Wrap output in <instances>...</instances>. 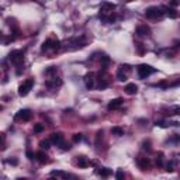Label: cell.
Here are the masks:
<instances>
[{
  "instance_id": "1",
  "label": "cell",
  "mask_w": 180,
  "mask_h": 180,
  "mask_svg": "<svg viewBox=\"0 0 180 180\" xmlns=\"http://www.w3.org/2000/svg\"><path fill=\"white\" fill-rule=\"evenodd\" d=\"M165 9H162V7H158V6H151L148 7L147 10H145V17L147 19H151V20H156V19H162L163 17V14H165V11H163Z\"/></svg>"
},
{
  "instance_id": "2",
  "label": "cell",
  "mask_w": 180,
  "mask_h": 180,
  "mask_svg": "<svg viewBox=\"0 0 180 180\" xmlns=\"http://www.w3.org/2000/svg\"><path fill=\"white\" fill-rule=\"evenodd\" d=\"M9 61L14 65H21L24 62V52L20 51V49H15V51H11L9 54Z\"/></svg>"
},
{
  "instance_id": "3",
  "label": "cell",
  "mask_w": 180,
  "mask_h": 180,
  "mask_svg": "<svg viewBox=\"0 0 180 180\" xmlns=\"http://www.w3.org/2000/svg\"><path fill=\"white\" fill-rule=\"evenodd\" d=\"M138 72V76H139V79H147L148 76H151V75L155 72V69H153L152 66H149V65H139L137 69Z\"/></svg>"
},
{
  "instance_id": "4",
  "label": "cell",
  "mask_w": 180,
  "mask_h": 180,
  "mask_svg": "<svg viewBox=\"0 0 180 180\" xmlns=\"http://www.w3.org/2000/svg\"><path fill=\"white\" fill-rule=\"evenodd\" d=\"M33 86H34V79H33V77H30V79H27L25 82H23L21 85H20V87H19V94L21 96V97L27 96L28 93H30V90L33 89Z\"/></svg>"
},
{
  "instance_id": "5",
  "label": "cell",
  "mask_w": 180,
  "mask_h": 180,
  "mask_svg": "<svg viewBox=\"0 0 180 180\" xmlns=\"http://www.w3.org/2000/svg\"><path fill=\"white\" fill-rule=\"evenodd\" d=\"M131 72V68L128 65H120L118 69H117V79L120 82H125L128 79V73Z\"/></svg>"
},
{
  "instance_id": "6",
  "label": "cell",
  "mask_w": 180,
  "mask_h": 180,
  "mask_svg": "<svg viewBox=\"0 0 180 180\" xmlns=\"http://www.w3.org/2000/svg\"><path fill=\"white\" fill-rule=\"evenodd\" d=\"M31 117H33L31 110H28V108H23V110H20L19 113L14 116V120L15 121H30Z\"/></svg>"
},
{
  "instance_id": "7",
  "label": "cell",
  "mask_w": 180,
  "mask_h": 180,
  "mask_svg": "<svg viewBox=\"0 0 180 180\" xmlns=\"http://www.w3.org/2000/svg\"><path fill=\"white\" fill-rule=\"evenodd\" d=\"M114 10H116V4L110 3V2H104L100 6V14H103V15L111 14V13H114Z\"/></svg>"
},
{
  "instance_id": "8",
  "label": "cell",
  "mask_w": 180,
  "mask_h": 180,
  "mask_svg": "<svg viewBox=\"0 0 180 180\" xmlns=\"http://www.w3.org/2000/svg\"><path fill=\"white\" fill-rule=\"evenodd\" d=\"M137 165H138V168H139L141 170L145 172V170H148V169L151 168V160H149V158H145V156H138V158H137Z\"/></svg>"
},
{
  "instance_id": "9",
  "label": "cell",
  "mask_w": 180,
  "mask_h": 180,
  "mask_svg": "<svg viewBox=\"0 0 180 180\" xmlns=\"http://www.w3.org/2000/svg\"><path fill=\"white\" fill-rule=\"evenodd\" d=\"M135 34H137L138 37H149V35H151V28L148 27L147 24H141V25H138V27H137Z\"/></svg>"
},
{
  "instance_id": "10",
  "label": "cell",
  "mask_w": 180,
  "mask_h": 180,
  "mask_svg": "<svg viewBox=\"0 0 180 180\" xmlns=\"http://www.w3.org/2000/svg\"><path fill=\"white\" fill-rule=\"evenodd\" d=\"M49 139H51L52 143H54V145H56V147H61L62 143L65 142V141H64V134H62V132H54V134L51 135V138H49Z\"/></svg>"
},
{
  "instance_id": "11",
  "label": "cell",
  "mask_w": 180,
  "mask_h": 180,
  "mask_svg": "<svg viewBox=\"0 0 180 180\" xmlns=\"http://www.w3.org/2000/svg\"><path fill=\"white\" fill-rule=\"evenodd\" d=\"M94 73H92V72H90V73H87L85 77H83V82H85V85H86V87L89 89V90H92L93 87H94Z\"/></svg>"
},
{
  "instance_id": "12",
  "label": "cell",
  "mask_w": 180,
  "mask_h": 180,
  "mask_svg": "<svg viewBox=\"0 0 180 180\" xmlns=\"http://www.w3.org/2000/svg\"><path fill=\"white\" fill-rule=\"evenodd\" d=\"M122 103H124V100H122V99H114V100H111L110 103H108V106H107V108H108V110H117V108H120V107L122 106Z\"/></svg>"
},
{
  "instance_id": "13",
  "label": "cell",
  "mask_w": 180,
  "mask_h": 180,
  "mask_svg": "<svg viewBox=\"0 0 180 180\" xmlns=\"http://www.w3.org/2000/svg\"><path fill=\"white\" fill-rule=\"evenodd\" d=\"M62 85V80L59 79V77H52V79L46 80L45 86L48 89H55V87H59V86Z\"/></svg>"
},
{
  "instance_id": "14",
  "label": "cell",
  "mask_w": 180,
  "mask_h": 180,
  "mask_svg": "<svg viewBox=\"0 0 180 180\" xmlns=\"http://www.w3.org/2000/svg\"><path fill=\"white\" fill-rule=\"evenodd\" d=\"M124 92L127 93V94H130V96L137 94V92H138V86L135 85V83H128V85H127V86L124 87Z\"/></svg>"
},
{
  "instance_id": "15",
  "label": "cell",
  "mask_w": 180,
  "mask_h": 180,
  "mask_svg": "<svg viewBox=\"0 0 180 180\" xmlns=\"http://www.w3.org/2000/svg\"><path fill=\"white\" fill-rule=\"evenodd\" d=\"M35 159H37V160L40 162L41 165H45V163H48V162H49L48 155H46L45 152H42V151H40V152L35 153Z\"/></svg>"
},
{
  "instance_id": "16",
  "label": "cell",
  "mask_w": 180,
  "mask_h": 180,
  "mask_svg": "<svg viewBox=\"0 0 180 180\" xmlns=\"http://www.w3.org/2000/svg\"><path fill=\"white\" fill-rule=\"evenodd\" d=\"M70 44L73 45V48H75V49H76V48H83V46L86 45V40H85V37L75 38V40L70 41Z\"/></svg>"
},
{
  "instance_id": "17",
  "label": "cell",
  "mask_w": 180,
  "mask_h": 180,
  "mask_svg": "<svg viewBox=\"0 0 180 180\" xmlns=\"http://www.w3.org/2000/svg\"><path fill=\"white\" fill-rule=\"evenodd\" d=\"M76 165L79 166V168L85 169V168H87V166L90 165V162L87 160V158H86V156H79V158H77V162H76Z\"/></svg>"
},
{
  "instance_id": "18",
  "label": "cell",
  "mask_w": 180,
  "mask_h": 180,
  "mask_svg": "<svg viewBox=\"0 0 180 180\" xmlns=\"http://www.w3.org/2000/svg\"><path fill=\"white\" fill-rule=\"evenodd\" d=\"M165 13L168 17H170V19H177V17H179V13H177V10L174 9V7H168V9H165Z\"/></svg>"
},
{
  "instance_id": "19",
  "label": "cell",
  "mask_w": 180,
  "mask_h": 180,
  "mask_svg": "<svg viewBox=\"0 0 180 180\" xmlns=\"http://www.w3.org/2000/svg\"><path fill=\"white\" fill-rule=\"evenodd\" d=\"M97 173L100 174L101 177H110L111 174H113V170H111V169H108V168H99Z\"/></svg>"
},
{
  "instance_id": "20",
  "label": "cell",
  "mask_w": 180,
  "mask_h": 180,
  "mask_svg": "<svg viewBox=\"0 0 180 180\" xmlns=\"http://www.w3.org/2000/svg\"><path fill=\"white\" fill-rule=\"evenodd\" d=\"M51 48H52V38H48L46 41H44L42 46H41V51H42V52H46L48 49H51Z\"/></svg>"
},
{
  "instance_id": "21",
  "label": "cell",
  "mask_w": 180,
  "mask_h": 180,
  "mask_svg": "<svg viewBox=\"0 0 180 180\" xmlns=\"http://www.w3.org/2000/svg\"><path fill=\"white\" fill-rule=\"evenodd\" d=\"M107 86H108V82H107L106 77L101 76V73H100V76H99V87H100L101 90H104Z\"/></svg>"
},
{
  "instance_id": "22",
  "label": "cell",
  "mask_w": 180,
  "mask_h": 180,
  "mask_svg": "<svg viewBox=\"0 0 180 180\" xmlns=\"http://www.w3.org/2000/svg\"><path fill=\"white\" fill-rule=\"evenodd\" d=\"M111 134L117 135V137H122L124 135V128H121V127H113L111 128Z\"/></svg>"
},
{
  "instance_id": "23",
  "label": "cell",
  "mask_w": 180,
  "mask_h": 180,
  "mask_svg": "<svg viewBox=\"0 0 180 180\" xmlns=\"http://www.w3.org/2000/svg\"><path fill=\"white\" fill-rule=\"evenodd\" d=\"M142 149L147 151V152H151L152 151V142H151V139H145L142 142Z\"/></svg>"
},
{
  "instance_id": "24",
  "label": "cell",
  "mask_w": 180,
  "mask_h": 180,
  "mask_svg": "<svg viewBox=\"0 0 180 180\" xmlns=\"http://www.w3.org/2000/svg\"><path fill=\"white\" fill-rule=\"evenodd\" d=\"M51 143H52L51 139H42L40 142V147H41V149H45L46 151V149H49V148H51V147H49Z\"/></svg>"
},
{
  "instance_id": "25",
  "label": "cell",
  "mask_w": 180,
  "mask_h": 180,
  "mask_svg": "<svg viewBox=\"0 0 180 180\" xmlns=\"http://www.w3.org/2000/svg\"><path fill=\"white\" fill-rule=\"evenodd\" d=\"M45 128V125L44 124H35L34 125V134H41Z\"/></svg>"
},
{
  "instance_id": "26",
  "label": "cell",
  "mask_w": 180,
  "mask_h": 180,
  "mask_svg": "<svg viewBox=\"0 0 180 180\" xmlns=\"http://www.w3.org/2000/svg\"><path fill=\"white\" fill-rule=\"evenodd\" d=\"M51 176H58V177H70L68 173H65V172H61V170H54V172H51Z\"/></svg>"
},
{
  "instance_id": "27",
  "label": "cell",
  "mask_w": 180,
  "mask_h": 180,
  "mask_svg": "<svg viewBox=\"0 0 180 180\" xmlns=\"http://www.w3.org/2000/svg\"><path fill=\"white\" fill-rule=\"evenodd\" d=\"M156 165H158L159 168L163 166V153L162 152H159L158 155H156Z\"/></svg>"
},
{
  "instance_id": "28",
  "label": "cell",
  "mask_w": 180,
  "mask_h": 180,
  "mask_svg": "<svg viewBox=\"0 0 180 180\" xmlns=\"http://www.w3.org/2000/svg\"><path fill=\"white\" fill-rule=\"evenodd\" d=\"M59 48H61V42H59V40H52V51H59Z\"/></svg>"
},
{
  "instance_id": "29",
  "label": "cell",
  "mask_w": 180,
  "mask_h": 180,
  "mask_svg": "<svg viewBox=\"0 0 180 180\" xmlns=\"http://www.w3.org/2000/svg\"><path fill=\"white\" fill-rule=\"evenodd\" d=\"M56 66H49L48 69L45 70V75H54V73H56Z\"/></svg>"
},
{
  "instance_id": "30",
  "label": "cell",
  "mask_w": 180,
  "mask_h": 180,
  "mask_svg": "<svg viewBox=\"0 0 180 180\" xmlns=\"http://www.w3.org/2000/svg\"><path fill=\"white\" fill-rule=\"evenodd\" d=\"M100 139H103V131H97V135H96V145H100Z\"/></svg>"
},
{
  "instance_id": "31",
  "label": "cell",
  "mask_w": 180,
  "mask_h": 180,
  "mask_svg": "<svg viewBox=\"0 0 180 180\" xmlns=\"http://www.w3.org/2000/svg\"><path fill=\"white\" fill-rule=\"evenodd\" d=\"M169 85H170L169 82H166V80H162V82H159L156 86H158V87H162V89H168Z\"/></svg>"
},
{
  "instance_id": "32",
  "label": "cell",
  "mask_w": 180,
  "mask_h": 180,
  "mask_svg": "<svg viewBox=\"0 0 180 180\" xmlns=\"http://www.w3.org/2000/svg\"><path fill=\"white\" fill-rule=\"evenodd\" d=\"M82 138H83V135L82 134H75L73 137H72V141H73V142H80V141H82Z\"/></svg>"
},
{
  "instance_id": "33",
  "label": "cell",
  "mask_w": 180,
  "mask_h": 180,
  "mask_svg": "<svg viewBox=\"0 0 180 180\" xmlns=\"http://www.w3.org/2000/svg\"><path fill=\"white\" fill-rule=\"evenodd\" d=\"M173 165H174V162H173V160L169 162L168 165H166V172H173Z\"/></svg>"
},
{
  "instance_id": "34",
  "label": "cell",
  "mask_w": 180,
  "mask_h": 180,
  "mask_svg": "<svg viewBox=\"0 0 180 180\" xmlns=\"http://www.w3.org/2000/svg\"><path fill=\"white\" fill-rule=\"evenodd\" d=\"M25 155H27V158L30 159V160H33V159L35 158V153H34V152H31L30 149H27V152H25Z\"/></svg>"
},
{
  "instance_id": "35",
  "label": "cell",
  "mask_w": 180,
  "mask_h": 180,
  "mask_svg": "<svg viewBox=\"0 0 180 180\" xmlns=\"http://www.w3.org/2000/svg\"><path fill=\"white\" fill-rule=\"evenodd\" d=\"M172 113L170 114H180V107L179 106H174V107H172Z\"/></svg>"
},
{
  "instance_id": "36",
  "label": "cell",
  "mask_w": 180,
  "mask_h": 180,
  "mask_svg": "<svg viewBox=\"0 0 180 180\" xmlns=\"http://www.w3.org/2000/svg\"><path fill=\"white\" fill-rule=\"evenodd\" d=\"M116 177H117V179H118V180L124 179V172H122L121 169H120V170H118V172H117V173H116Z\"/></svg>"
},
{
  "instance_id": "37",
  "label": "cell",
  "mask_w": 180,
  "mask_h": 180,
  "mask_svg": "<svg viewBox=\"0 0 180 180\" xmlns=\"http://www.w3.org/2000/svg\"><path fill=\"white\" fill-rule=\"evenodd\" d=\"M137 48H138V52H139V55H143V44H137Z\"/></svg>"
},
{
  "instance_id": "38",
  "label": "cell",
  "mask_w": 180,
  "mask_h": 180,
  "mask_svg": "<svg viewBox=\"0 0 180 180\" xmlns=\"http://www.w3.org/2000/svg\"><path fill=\"white\" fill-rule=\"evenodd\" d=\"M61 147H62V149H64V151H69L70 148H72V147H70V143H66V142H64Z\"/></svg>"
},
{
  "instance_id": "39",
  "label": "cell",
  "mask_w": 180,
  "mask_h": 180,
  "mask_svg": "<svg viewBox=\"0 0 180 180\" xmlns=\"http://www.w3.org/2000/svg\"><path fill=\"white\" fill-rule=\"evenodd\" d=\"M9 163H10V165H13V166H17V165H19V160L13 158V159H9Z\"/></svg>"
},
{
  "instance_id": "40",
  "label": "cell",
  "mask_w": 180,
  "mask_h": 180,
  "mask_svg": "<svg viewBox=\"0 0 180 180\" xmlns=\"http://www.w3.org/2000/svg\"><path fill=\"white\" fill-rule=\"evenodd\" d=\"M180 3V0H172V6H177Z\"/></svg>"
},
{
  "instance_id": "41",
  "label": "cell",
  "mask_w": 180,
  "mask_h": 180,
  "mask_svg": "<svg viewBox=\"0 0 180 180\" xmlns=\"http://www.w3.org/2000/svg\"><path fill=\"white\" fill-rule=\"evenodd\" d=\"M125 2H132V0H125Z\"/></svg>"
}]
</instances>
